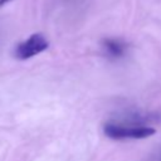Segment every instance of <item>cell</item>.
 <instances>
[{"label":"cell","instance_id":"1","mask_svg":"<svg viewBox=\"0 0 161 161\" xmlns=\"http://www.w3.org/2000/svg\"><path fill=\"white\" fill-rule=\"evenodd\" d=\"M103 132L112 140H140L152 136L156 130L150 126H128L119 123H106Z\"/></svg>","mask_w":161,"mask_h":161},{"label":"cell","instance_id":"2","mask_svg":"<svg viewBox=\"0 0 161 161\" xmlns=\"http://www.w3.org/2000/svg\"><path fill=\"white\" fill-rule=\"evenodd\" d=\"M48 47H49V43L47 38L40 33H35V34H31L24 42L19 43L14 50V54L18 59L26 60L29 58L35 57L39 53H43L44 50L48 49Z\"/></svg>","mask_w":161,"mask_h":161},{"label":"cell","instance_id":"3","mask_svg":"<svg viewBox=\"0 0 161 161\" xmlns=\"http://www.w3.org/2000/svg\"><path fill=\"white\" fill-rule=\"evenodd\" d=\"M103 49L108 57L112 58H119L123 55L126 45L119 42L118 39H104L103 40Z\"/></svg>","mask_w":161,"mask_h":161},{"label":"cell","instance_id":"4","mask_svg":"<svg viewBox=\"0 0 161 161\" xmlns=\"http://www.w3.org/2000/svg\"><path fill=\"white\" fill-rule=\"evenodd\" d=\"M9 1H11V0H0V6H3L4 4H6V3H9Z\"/></svg>","mask_w":161,"mask_h":161}]
</instances>
